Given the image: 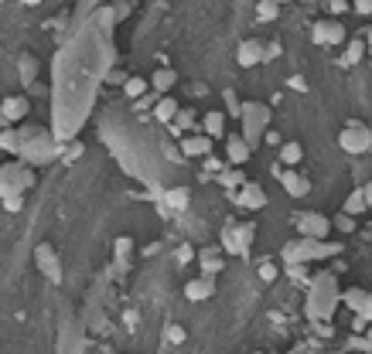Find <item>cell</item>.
Wrapping results in <instances>:
<instances>
[{"label": "cell", "mask_w": 372, "mask_h": 354, "mask_svg": "<svg viewBox=\"0 0 372 354\" xmlns=\"http://www.w3.org/2000/svg\"><path fill=\"white\" fill-rule=\"evenodd\" d=\"M338 283L331 273H318L315 283H311V293H308V317L311 320H328L338 306Z\"/></svg>", "instance_id": "obj_1"}, {"label": "cell", "mask_w": 372, "mask_h": 354, "mask_svg": "<svg viewBox=\"0 0 372 354\" xmlns=\"http://www.w3.org/2000/svg\"><path fill=\"white\" fill-rule=\"evenodd\" d=\"M342 249L338 242L331 246V242H318V239H291L284 249H280V259L287 262V266H304V262H315V259H324V255H335Z\"/></svg>", "instance_id": "obj_2"}, {"label": "cell", "mask_w": 372, "mask_h": 354, "mask_svg": "<svg viewBox=\"0 0 372 354\" xmlns=\"http://www.w3.org/2000/svg\"><path fill=\"white\" fill-rule=\"evenodd\" d=\"M240 123H242V140L249 143V150H256L263 143V133L270 129V106L266 102H242L240 109Z\"/></svg>", "instance_id": "obj_3"}, {"label": "cell", "mask_w": 372, "mask_h": 354, "mask_svg": "<svg viewBox=\"0 0 372 354\" xmlns=\"http://www.w3.org/2000/svg\"><path fill=\"white\" fill-rule=\"evenodd\" d=\"M27 187H34V174L21 160H11V164L0 167V201L11 198V194H25Z\"/></svg>", "instance_id": "obj_4"}, {"label": "cell", "mask_w": 372, "mask_h": 354, "mask_svg": "<svg viewBox=\"0 0 372 354\" xmlns=\"http://www.w3.org/2000/svg\"><path fill=\"white\" fill-rule=\"evenodd\" d=\"M311 41L315 45H321V48H338V45H345L348 34H345V24L342 21H335V17H324V21H315V27H311Z\"/></svg>", "instance_id": "obj_5"}, {"label": "cell", "mask_w": 372, "mask_h": 354, "mask_svg": "<svg viewBox=\"0 0 372 354\" xmlns=\"http://www.w3.org/2000/svg\"><path fill=\"white\" fill-rule=\"evenodd\" d=\"M338 147L345 153H366L372 150V129L362 127V123H348L342 133H338Z\"/></svg>", "instance_id": "obj_6"}, {"label": "cell", "mask_w": 372, "mask_h": 354, "mask_svg": "<svg viewBox=\"0 0 372 354\" xmlns=\"http://www.w3.org/2000/svg\"><path fill=\"white\" fill-rule=\"evenodd\" d=\"M297 232H301L304 239L324 242V239L331 235V222H328V215H321V211H304V215H297Z\"/></svg>", "instance_id": "obj_7"}, {"label": "cell", "mask_w": 372, "mask_h": 354, "mask_svg": "<svg viewBox=\"0 0 372 354\" xmlns=\"http://www.w3.org/2000/svg\"><path fill=\"white\" fill-rule=\"evenodd\" d=\"M277 174H280V177H277V180H280V187H284L291 198H304V194L311 191V180H308L304 174H297L294 167H284V171L277 167Z\"/></svg>", "instance_id": "obj_8"}, {"label": "cell", "mask_w": 372, "mask_h": 354, "mask_svg": "<svg viewBox=\"0 0 372 354\" xmlns=\"http://www.w3.org/2000/svg\"><path fill=\"white\" fill-rule=\"evenodd\" d=\"M198 269H202V276H219L222 269H226V255L219 246H205V249H198Z\"/></svg>", "instance_id": "obj_9"}, {"label": "cell", "mask_w": 372, "mask_h": 354, "mask_svg": "<svg viewBox=\"0 0 372 354\" xmlns=\"http://www.w3.org/2000/svg\"><path fill=\"white\" fill-rule=\"evenodd\" d=\"M185 297L191 304H205L215 297V276H195L185 283Z\"/></svg>", "instance_id": "obj_10"}, {"label": "cell", "mask_w": 372, "mask_h": 354, "mask_svg": "<svg viewBox=\"0 0 372 354\" xmlns=\"http://www.w3.org/2000/svg\"><path fill=\"white\" fill-rule=\"evenodd\" d=\"M27 109H31L27 96H4V102H0V120L4 123H21L27 116Z\"/></svg>", "instance_id": "obj_11"}, {"label": "cell", "mask_w": 372, "mask_h": 354, "mask_svg": "<svg viewBox=\"0 0 372 354\" xmlns=\"http://www.w3.org/2000/svg\"><path fill=\"white\" fill-rule=\"evenodd\" d=\"M236 204H240V208H249V211H260V208H266V191L260 184L246 180L240 191H236Z\"/></svg>", "instance_id": "obj_12"}, {"label": "cell", "mask_w": 372, "mask_h": 354, "mask_svg": "<svg viewBox=\"0 0 372 354\" xmlns=\"http://www.w3.org/2000/svg\"><path fill=\"white\" fill-rule=\"evenodd\" d=\"M249 157H253V150H249V143L242 140V133H229V136H226V160H229L233 167H242Z\"/></svg>", "instance_id": "obj_13"}, {"label": "cell", "mask_w": 372, "mask_h": 354, "mask_svg": "<svg viewBox=\"0 0 372 354\" xmlns=\"http://www.w3.org/2000/svg\"><path fill=\"white\" fill-rule=\"evenodd\" d=\"M236 62H240L242 69L260 65V62H263V41H260V38H246V41H240V48H236Z\"/></svg>", "instance_id": "obj_14"}, {"label": "cell", "mask_w": 372, "mask_h": 354, "mask_svg": "<svg viewBox=\"0 0 372 354\" xmlns=\"http://www.w3.org/2000/svg\"><path fill=\"white\" fill-rule=\"evenodd\" d=\"M34 262H38V269H41V273H45L48 279H62V266H58V255H55V249L48 246V242L34 249Z\"/></svg>", "instance_id": "obj_15"}, {"label": "cell", "mask_w": 372, "mask_h": 354, "mask_svg": "<svg viewBox=\"0 0 372 354\" xmlns=\"http://www.w3.org/2000/svg\"><path fill=\"white\" fill-rule=\"evenodd\" d=\"M178 109H181V106H178V99H174L171 92H167V96H158V102H154V120L171 127L174 116H178Z\"/></svg>", "instance_id": "obj_16"}, {"label": "cell", "mask_w": 372, "mask_h": 354, "mask_svg": "<svg viewBox=\"0 0 372 354\" xmlns=\"http://www.w3.org/2000/svg\"><path fill=\"white\" fill-rule=\"evenodd\" d=\"M181 150H185V157H209L212 153V140L205 133H191V136H185Z\"/></svg>", "instance_id": "obj_17"}, {"label": "cell", "mask_w": 372, "mask_h": 354, "mask_svg": "<svg viewBox=\"0 0 372 354\" xmlns=\"http://www.w3.org/2000/svg\"><path fill=\"white\" fill-rule=\"evenodd\" d=\"M147 82H151V89H154L158 96H167V92L178 85V72H174V69H158V72L147 78Z\"/></svg>", "instance_id": "obj_18"}, {"label": "cell", "mask_w": 372, "mask_h": 354, "mask_svg": "<svg viewBox=\"0 0 372 354\" xmlns=\"http://www.w3.org/2000/svg\"><path fill=\"white\" fill-rule=\"evenodd\" d=\"M198 129L209 136V140H219V136H226V113H205V120L198 123Z\"/></svg>", "instance_id": "obj_19"}, {"label": "cell", "mask_w": 372, "mask_h": 354, "mask_svg": "<svg viewBox=\"0 0 372 354\" xmlns=\"http://www.w3.org/2000/svg\"><path fill=\"white\" fill-rule=\"evenodd\" d=\"M366 38L359 34V38H352V41H345V55H342V65H359L362 58H366Z\"/></svg>", "instance_id": "obj_20"}, {"label": "cell", "mask_w": 372, "mask_h": 354, "mask_svg": "<svg viewBox=\"0 0 372 354\" xmlns=\"http://www.w3.org/2000/svg\"><path fill=\"white\" fill-rule=\"evenodd\" d=\"M0 150L7 153H21L25 150V140H21V129H0Z\"/></svg>", "instance_id": "obj_21"}, {"label": "cell", "mask_w": 372, "mask_h": 354, "mask_svg": "<svg viewBox=\"0 0 372 354\" xmlns=\"http://www.w3.org/2000/svg\"><path fill=\"white\" fill-rule=\"evenodd\" d=\"M342 211H345V215H352V218H359V215L366 211V194H362V187H355V191L348 194L345 204H342Z\"/></svg>", "instance_id": "obj_22"}, {"label": "cell", "mask_w": 372, "mask_h": 354, "mask_svg": "<svg viewBox=\"0 0 372 354\" xmlns=\"http://www.w3.org/2000/svg\"><path fill=\"white\" fill-rule=\"evenodd\" d=\"M355 313H362L366 310V300H369V290H362V286H352V290H345V297H342Z\"/></svg>", "instance_id": "obj_23"}, {"label": "cell", "mask_w": 372, "mask_h": 354, "mask_svg": "<svg viewBox=\"0 0 372 354\" xmlns=\"http://www.w3.org/2000/svg\"><path fill=\"white\" fill-rule=\"evenodd\" d=\"M34 78H38V58L34 55H21V82L31 89Z\"/></svg>", "instance_id": "obj_24"}, {"label": "cell", "mask_w": 372, "mask_h": 354, "mask_svg": "<svg viewBox=\"0 0 372 354\" xmlns=\"http://www.w3.org/2000/svg\"><path fill=\"white\" fill-rule=\"evenodd\" d=\"M301 157H304V147L301 143H280V164H287V167H294V164H301Z\"/></svg>", "instance_id": "obj_25"}, {"label": "cell", "mask_w": 372, "mask_h": 354, "mask_svg": "<svg viewBox=\"0 0 372 354\" xmlns=\"http://www.w3.org/2000/svg\"><path fill=\"white\" fill-rule=\"evenodd\" d=\"M147 89H151V82H147L144 76H130L127 82H123V92H127L130 99H140V96H144Z\"/></svg>", "instance_id": "obj_26"}, {"label": "cell", "mask_w": 372, "mask_h": 354, "mask_svg": "<svg viewBox=\"0 0 372 354\" xmlns=\"http://www.w3.org/2000/svg\"><path fill=\"white\" fill-rule=\"evenodd\" d=\"M277 17H280V3H273V0H260V3H256V21L270 24V21H277Z\"/></svg>", "instance_id": "obj_27"}, {"label": "cell", "mask_w": 372, "mask_h": 354, "mask_svg": "<svg viewBox=\"0 0 372 354\" xmlns=\"http://www.w3.org/2000/svg\"><path fill=\"white\" fill-rule=\"evenodd\" d=\"M219 184H222V187H236V191H240L242 184H246V174H242L240 167H233V171H226V167H222V177H219Z\"/></svg>", "instance_id": "obj_28"}, {"label": "cell", "mask_w": 372, "mask_h": 354, "mask_svg": "<svg viewBox=\"0 0 372 354\" xmlns=\"http://www.w3.org/2000/svg\"><path fill=\"white\" fill-rule=\"evenodd\" d=\"M236 242H240V255H246L249 253V242H253V235H256V225H240L236 232Z\"/></svg>", "instance_id": "obj_29"}, {"label": "cell", "mask_w": 372, "mask_h": 354, "mask_svg": "<svg viewBox=\"0 0 372 354\" xmlns=\"http://www.w3.org/2000/svg\"><path fill=\"white\" fill-rule=\"evenodd\" d=\"M188 201H191V191H188V187H171V191H167V204H171V208L181 211V208H188Z\"/></svg>", "instance_id": "obj_30"}, {"label": "cell", "mask_w": 372, "mask_h": 354, "mask_svg": "<svg viewBox=\"0 0 372 354\" xmlns=\"http://www.w3.org/2000/svg\"><path fill=\"white\" fill-rule=\"evenodd\" d=\"M174 129H198V123H195V109H178V116H174V123H171Z\"/></svg>", "instance_id": "obj_31"}, {"label": "cell", "mask_w": 372, "mask_h": 354, "mask_svg": "<svg viewBox=\"0 0 372 354\" xmlns=\"http://www.w3.org/2000/svg\"><path fill=\"white\" fill-rule=\"evenodd\" d=\"M130 253H133V239H127V235H123V239H116V242H113V255H116L120 262H127V259H130Z\"/></svg>", "instance_id": "obj_32"}, {"label": "cell", "mask_w": 372, "mask_h": 354, "mask_svg": "<svg viewBox=\"0 0 372 354\" xmlns=\"http://www.w3.org/2000/svg\"><path fill=\"white\" fill-rule=\"evenodd\" d=\"M164 337H167L171 344H185V327H181V324H167V327H164Z\"/></svg>", "instance_id": "obj_33"}, {"label": "cell", "mask_w": 372, "mask_h": 354, "mask_svg": "<svg viewBox=\"0 0 372 354\" xmlns=\"http://www.w3.org/2000/svg\"><path fill=\"white\" fill-rule=\"evenodd\" d=\"M226 109H229V113H233V116L240 120V109H242V102L236 99V92H233V89H226Z\"/></svg>", "instance_id": "obj_34"}, {"label": "cell", "mask_w": 372, "mask_h": 354, "mask_svg": "<svg viewBox=\"0 0 372 354\" xmlns=\"http://www.w3.org/2000/svg\"><path fill=\"white\" fill-rule=\"evenodd\" d=\"M280 41H263V62H273V58H280Z\"/></svg>", "instance_id": "obj_35"}, {"label": "cell", "mask_w": 372, "mask_h": 354, "mask_svg": "<svg viewBox=\"0 0 372 354\" xmlns=\"http://www.w3.org/2000/svg\"><path fill=\"white\" fill-rule=\"evenodd\" d=\"M352 3V10L359 14V17H369L372 14V0H348Z\"/></svg>", "instance_id": "obj_36"}, {"label": "cell", "mask_w": 372, "mask_h": 354, "mask_svg": "<svg viewBox=\"0 0 372 354\" xmlns=\"http://www.w3.org/2000/svg\"><path fill=\"white\" fill-rule=\"evenodd\" d=\"M222 249L240 255V242H236V235H233V232H222Z\"/></svg>", "instance_id": "obj_37"}, {"label": "cell", "mask_w": 372, "mask_h": 354, "mask_svg": "<svg viewBox=\"0 0 372 354\" xmlns=\"http://www.w3.org/2000/svg\"><path fill=\"white\" fill-rule=\"evenodd\" d=\"M4 208L14 215V211H21L25 208V194H11V198H4Z\"/></svg>", "instance_id": "obj_38"}, {"label": "cell", "mask_w": 372, "mask_h": 354, "mask_svg": "<svg viewBox=\"0 0 372 354\" xmlns=\"http://www.w3.org/2000/svg\"><path fill=\"white\" fill-rule=\"evenodd\" d=\"M335 225L342 228V232H352V228H355V218H352V215H345V211H342V215H338V218H335Z\"/></svg>", "instance_id": "obj_39"}, {"label": "cell", "mask_w": 372, "mask_h": 354, "mask_svg": "<svg viewBox=\"0 0 372 354\" xmlns=\"http://www.w3.org/2000/svg\"><path fill=\"white\" fill-rule=\"evenodd\" d=\"M260 279H266V283L277 279V266L273 262H260Z\"/></svg>", "instance_id": "obj_40"}, {"label": "cell", "mask_w": 372, "mask_h": 354, "mask_svg": "<svg viewBox=\"0 0 372 354\" xmlns=\"http://www.w3.org/2000/svg\"><path fill=\"white\" fill-rule=\"evenodd\" d=\"M348 7H352L348 0H331V14H345Z\"/></svg>", "instance_id": "obj_41"}, {"label": "cell", "mask_w": 372, "mask_h": 354, "mask_svg": "<svg viewBox=\"0 0 372 354\" xmlns=\"http://www.w3.org/2000/svg\"><path fill=\"white\" fill-rule=\"evenodd\" d=\"M263 140H266V143H273V147H280V133H277V129H266Z\"/></svg>", "instance_id": "obj_42"}, {"label": "cell", "mask_w": 372, "mask_h": 354, "mask_svg": "<svg viewBox=\"0 0 372 354\" xmlns=\"http://www.w3.org/2000/svg\"><path fill=\"white\" fill-rule=\"evenodd\" d=\"M191 249H188V246H181V249H178V262H191Z\"/></svg>", "instance_id": "obj_43"}, {"label": "cell", "mask_w": 372, "mask_h": 354, "mask_svg": "<svg viewBox=\"0 0 372 354\" xmlns=\"http://www.w3.org/2000/svg\"><path fill=\"white\" fill-rule=\"evenodd\" d=\"M362 320H372V293H369V300H366V310H362Z\"/></svg>", "instance_id": "obj_44"}, {"label": "cell", "mask_w": 372, "mask_h": 354, "mask_svg": "<svg viewBox=\"0 0 372 354\" xmlns=\"http://www.w3.org/2000/svg\"><path fill=\"white\" fill-rule=\"evenodd\" d=\"M362 194H366V208H372V180L362 187Z\"/></svg>", "instance_id": "obj_45"}, {"label": "cell", "mask_w": 372, "mask_h": 354, "mask_svg": "<svg viewBox=\"0 0 372 354\" xmlns=\"http://www.w3.org/2000/svg\"><path fill=\"white\" fill-rule=\"evenodd\" d=\"M366 48L372 51V27H369V31H366Z\"/></svg>", "instance_id": "obj_46"}, {"label": "cell", "mask_w": 372, "mask_h": 354, "mask_svg": "<svg viewBox=\"0 0 372 354\" xmlns=\"http://www.w3.org/2000/svg\"><path fill=\"white\" fill-rule=\"evenodd\" d=\"M25 3H27V7H31V3H41V0H25Z\"/></svg>", "instance_id": "obj_47"}, {"label": "cell", "mask_w": 372, "mask_h": 354, "mask_svg": "<svg viewBox=\"0 0 372 354\" xmlns=\"http://www.w3.org/2000/svg\"><path fill=\"white\" fill-rule=\"evenodd\" d=\"M273 3H287V0H273Z\"/></svg>", "instance_id": "obj_48"}]
</instances>
